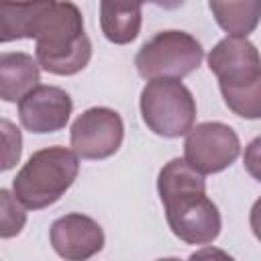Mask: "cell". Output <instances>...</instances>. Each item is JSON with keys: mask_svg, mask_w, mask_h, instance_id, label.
<instances>
[{"mask_svg": "<svg viewBox=\"0 0 261 261\" xmlns=\"http://www.w3.org/2000/svg\"><path fill=\"white\" fill-rule=\"evenodd\" d=\"M35 39V59L53 75H75L92 59V41L73 2L0 6V41Z\"/></svg>", "mask_w": 261, "mask_h": 261, "instance_id": "cell-1", "label": "cell"}, {"mask_svg": "<svg viewBox=\"0 0 261 261\" xmlns=\"http://www.w3.org/2000/svg\"><path fill=\"white\" fill-rule=\"evenodd\" d=\"M157 192L171 232L188 245H208L222 228L216 204L206 196V179L186 159L167 161L157 175Z\"/></svg>", "mask_w": 261, "mask_h": 261, "instance_id": "cell-2", "label": "cell"}, {"mask_svg": "<svg viewBox=\"0 0 261 261\" xmlns=\"http://www.w3.org/2000/svg\"><path fill=\"white\" fill-rule=\"evenodd\" d=\"M80 157L73 149L53 145L35 151L12 179L14 198L29 210L55 204L75 181Z\"/></svg>", "mask_w": 261, "mask_h": 261, "instance_id": "cell-3", "label": "cell"}, {"mask_svg": "<svg viewBox=\"0 0 261 261\" xmlns=\"http://www.w3.org/2000/svg\"><path fill=\"white\" fill-rule=\"evenodd\" d=\"M141 116L147 128L163 139L188 135L196 122V100L181 80H151L141 90Z\"/></svg>", "mask_w": 261, "mask_h": 261, "instance_id": "cell-4", "label": "cell"}, {"mask_svg": "<svg viewBox=\"0 0 261 261\" xmlns=\"http://www.w3.org/2000/svg\"><path fill=\"white\" fill-rule=\"evenodd\" d=\"M204 59L200 41L186 31H161L135 55V67L145 80H181Z\"/></svg>", "mask_w": 261, "mask_h": 261, "instance_id": "cell-5", "label": "cell"}, {"mask_svg": "<svg viewBox=\"0 0 261 261\" xmlns=\"http://www.w3.org/2000/svg\"><path fill=\"white\" fill-rule=\"evenodd\" d=\"M241 155V141L232 126L210 120L196 124L184 143V159L202 175L220 173Z\"/></svg>", "mask_w": 261, "mask_h": 261, "instance_id": "cell-6", "label": "cell"}, {"mask_svg": "<svg viewBox=\"0 0 261 261\" xmlns=\"http://www.w3.org/2000/svg\"><path fill=\"white\" fill-rule=\"evenodd\" d=\"M124 139V122L120 114L106 106H94L84 110L71 124L69 143L82 159H108L112 157Z\"/></svg>", "mask_w": 261, "mask_h": 261, "instance_id": "cell-7", "label": "cell"}, {"mask_svg": "<svg viewBox=\"0 0 261 261\" xmlns=\"http://www.w3.org/2000/svg\"><path fill=\"white\" fill-rule=\"evenodd\" d=\"M208 67L218 77L220 90H232L261 80V55L249 39H220L208 53Z\"/></svg>", "mask_w": 261, "mask_h": 261, "instance_id": "cell-8", "label": "cell"}, {"mask_svg": "<svg viewBox=\"0 0 261 261\" xmlns=\"http://www.w3.org/2000/svg\"><path fill=\"white\" fill-rule=\"evenodd\" d=\"M71 110V96L59 86H37L18 102L20 124L35 135H47L65 128Z\"/></svg>", "mask_w": 261, "mask_h": 261, "instance_id": "cell-9", "label": "cell"}, {"mask_svg": "<svg viewBox=\"0 0 261 261\" xmlns=\"http://www.w3.org/2000/svg\"><path fill=\"white\" fill-rule=\"evenodd\" d=\"M49 241L63 261H88L104 249V230L92 216L69 212L51 224Z\"/></svg>", "mask_w": 261, "mask_h": 261, "instance_id": "cell-10", "label": "cell"}, {"mask_svg": "<svg viewBox=\"0 0 261 261\" xmlns=\"http://www.w3.org/2000/svg\"><path fill=\"white\" fill-rule=\"evenodd\" d=\"M41 82V67L33 55L14 51L0 55V98L4 102H20Z\"/></svg>", "mask_w": 261, "mask_h": 261, "instance_id": "cell-11", "label": "cell"}, {"mask_svg": "<svg viewBox=\"0 0 261 261\" xmlns=\"http://www.w3.org/2000/svg\"><path fill=\"white\" fill-rule=\"evenodd\" d=\"M143 6L137 2H100V29L106 41L128 45L141 33Z\"/></svg>", "mask_w": 261, "mask_h": 261, "instance_id": "cell-12", "label": "cell"}, {"mask_svg": "<svg viewBox=\"0 0 261 261\" xmlns=\"http://www.w3.org/2000/svg\"><path fill=\"white\" fill-rule=\"evenodd\" d=\"M218 27L234 39H247L261 20L259 0H239V2H210L208 4Z\"/></svg>", "mask_w": 261, "mask_h": 261, "instance_id": "cell-13", "label": "cell"}, {"mask_svg": "<svg viewBox=\"0 0 261 261\" xmlns=\"http://www.w3.org/2000/svg\"><path fill=\"white\" fill-rule=\"evenodd\" d=\"M0 206H2V212H0V237L2 239L16 237L22 230L24 222H27L24 206L8 190H0Z\"/></svg>", "mask_w": 261, "mask_h": 261, "instance_id": "cell-14", "label": "cell"}, {"mask_svg": "<svg viewBox=\"0 0 261 261\" xmlns=\"http://www.w3.org/2000/svg\"><path fill=\"white\" fill-rule=\"evenodd\" d=\"M2 139H4V157H2V171H8L18 163L22 151V137L20 130L6 118H2Z\"/></svg>", "mask_w": 261, "mask_h": 261, "instance_id": "cell-15", "label": "cell"}, {"mask_svg": "<svg viewBox=\"0 0 261 261\" xmlns=\"http://www.w3.org/2000/svg\"><path fill=\"white\" fill-rule=\"evenodd\" d=\"M243 165L247 169V173L261 181V135L255 137L247 147H245V155H243Z\"/></svg>", "mask_w": 261, "mask_h": 261, "instance_id": "cell-16", "label": "cell"}, {"mask_svg": "<svg viewBox=\"0 0 261 261\" xmlns=\"http://www.w3.org/2000/svg\"><path fill=\"white\" fill-rule=\"evenodd\" d=\"M188 261H234V257L218 247H202L196 253H192Z\"/></svg>", "mask_w": 261, "mask_h": 261, "instance_id": "cell-17", "label": "cell"}, {"mask_svg": "<svg viewBox=\"0 0 261 261\" xmlns=\"http://www.w3.org/2000/svg\"><path fill=\"white\" fill-rule=\"evenodd\" d=\"M249 224H251V230L255 234V239L261 243V196L255 200V204L251 206V212H249Z\"/></svg>", "mask_w": 261, "mask_h": 261, "instance_id": "cell-18", "label": "cell"}, {"mask_svg": "<svg viewBox=\"0 0 261 261\" xmlns=\"http://www.w3.org/2000/svg\"><path fill=\"white\" fill-rule=\"evenodd\" d=\"M157 261H181V259H177V257H161Z\"/></svg>", "mask_w": 261, "mask_h": 261, "instance_id": "cell-19", "label": "cell"}]
</instances>
